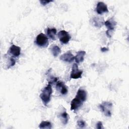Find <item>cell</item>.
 Instances as JSON below:
<instances>
[{"label": "cell", "mask_w": 129, "mask_h": 129, "mask_svg": "<svg viewBox=\"0 0 129 129\" xmlns=\"http://www.w3.org/2000/svg\"><path fill=\"white\" fill-rule=\"evenodd\" d=\"M40 128H47L51 129L52 128V125L49 121H42L39 125Z\"/></svg>", "instance_id": "cell-16"}, {"label": "cell", "mask_w": 129, "mask_h": 129, "mask_svg": "<svg viewBox=\"0 0 129 129\" xmlns=\"http://www.w3.org/2000/svg\"><path fill=\"white\" fill-rule=\"evenodd\" d=\"M93 23L95 26L100 28L104 24L103 19L100 17H95L93 19Z\"/></svg>", "instance_id": "cell-15"}, {"label": "cell", "mask_w": 129, "mask_h": 129, "mask_svg": "<svg viewBox=\"0 0 129 129\" xmlns=\"http://www.w3.org/2000/svg\"><path fill=\"white\" fill-rule=\"evenodd\" d=\"M40 3H41V4L43 6H45L46 5L49 4L50 2H52V1H47V0H41L39 1Z\"/></svg>", "instance_id": "cell-21"}, {"label": "cell", "mask_w": 129, "mask_h": 129, "mask_svg": "<svg viewBox=\"0 0 129 129\" xmlns=\"http://www.w3.org/2000/svg\"><path fill=\"white\" fill-rule=\"evenodd\" d=\"M59 41L63 44L68 43L71 38L69 33L65 30H61L58 33Z\"/></svg>", "instance_id": "cell-6"}, {"label": "cell", "mask_w": 129, "mask_h": 129, "mask_svg": "<svg viewBox=\"0 0 129 129\" xmlns=\"http://www.w3.org/2000/svg\"><path fill=\"white\" fill-rule=\"evenodd\" d=\"M86 54L85 51H79L77 52L76 55L75 56V59L77 63H79L83 61L84 59V56Z\"/></svg>", "instance_id": "cell-13"}, {"label": "cell", "mask_w": 129, "mask_h": 129, "mask_svg": "<svg viewBox=\"0 0 129 129\" xmlns=\"http://www.w3.org/2000/svg\"><path fill=\"white\" fill-rule=\"evenodd\" d=\"M35 42L39 47H46L48 44V40L44 34L41 33L37 36Z\"/></svg>", "instance_id": "cell-3"}, {"label": "cell", "mask_w": 129, "mask_h": 129, "mask_svg": "<svg viewBox=\"0 0 129 129\" xmlns=\"http://www.w3.org/2000/svg\"><path fill=\"white\" fill-rule=\"evenodd\" d=\"M83 102L82 101L76 96L74 98L71 102V110H76L79 109L83 104Z\"/></svg>", "instance_id": "cell-8"}, {"label": "cell", "mask_w": 129, "mask_h": 129, "mask_svg": "<svg viewBox=\"0 0 129 129\" xmlns=\"http://www.w3.org/2000/svg\"><path fill=\"white\" fill-rule=\"evenodd\" d=\"M59 58L63 61L71 62L75 59V56L70 51H68L62 54Z\"/></svg>", "instance_id": "cell-9"}, {"label": "cell", "mask_w": 129, "mask_h": 129, "mask_svg": "<svg viewBox=\"0 0 129 129\" xmlns=\"http://www.w3.org/2000/svg\"><path fill=\"white\" fill-rule=\"evenodd\" d=\"M52 93V89L51 85V84L48 83V84L42 89L41 93L40 94V98H41L43 104L45 106H46L50 101Z\"/></svg>", "instance_id": "cell-1"}, {"label": "cell", "mask_w": 129, "mask_h": 129, "mask_svg": "<svg viewBox=\"0 0 129 129\" xmlns=\"http://www.w3.org/2000/svg\"><path fill=\"white\" fill-rule=\"evenodd\" d=\"M56 88L62 95H66L68 93V89L65 84L62 82H58L56 85Z\"/></svg>", "instance_id": "cell-11"}, {"label": "cell", "mask_w": 129, "mask_h": 129, "mask_svg": "<svg viewBox=\"0 0 129 129\" xmlns=\"http://www.w3.org/2000/svg\"><path fill=\"white\" fill-rule=\"evenodd\" d=\"M47 36L52 40H55V37L56 33V29L55 28H48L46 31Z\"/></svg>", "instance_id": "cell-14"}, {"label": "cell", "mask_w": 129, "mask_h": 129, "mask_svg": "<svg viewBox=\"0 0 129 129\" xmlns=\"http://www.w3.org/2000/svg\"><path fill=\"white\" fill-rule=\"evenodd\" d=\"M83 71L79 70L77 63H74L72 68L70 78L71 79H77L82 77Z\"/></svg>", "instance_id": "cell-5"}, {"label": "cell", "mask_w": 129, "mask_h": 129, "mask_svg": "<svg viewBox=\"0 0 129 129\" xmlns=\"http://www.w3.org/2000/svg\"><path fill=\"white\" fill-rule=\"evenodd\" d=\"M51 52L54 57H56L61 52L60 48L57 45H54L51 48Z\"/></svg>", "instance_id": "cell-17"}, {"label": "cell", "mask_w": 129, "mask_h": 129, "mask_svg": "<svg viewBox=\"0 0 129 129\" xmlns=\"http://www.w3.org/2000/svg\"><path fill=\"white\" fill-rule=\"evenodd\" d=\"M96 11L98 14L101 15L104 13L108 12V10L107 5L105 3L102 2H99L97 3Z\"/></svg>", "instance_id": "cell-7"}, {"label": "cell", "mask_w": 129, "mask_h": 129, "mask_svg": "<svg viewBox=\"0 0 129 129\" xmlns=\"http://www.w3.org/2000/svg\"><path fill=\"white\" fill-rule=\"evenodd\" d=\"M96 128L98 129H101L103 128L102 122L101 121H98L96 124Z\"/></svg>", "instance_id": "cell-22"}, {"label": "cell", "mask_w": 129, "mask_h": 129, "mask_svg": "<svg viewBox=\"0 0 129 129\" xmlns=\"http://www.w3.org/2000/svg\"><path fill=\"white\" fill-rule=\"evenodd\" d=\"M76 96L80 99L82 101L84 102L87 99V92L85 90L80 88L78 90Z\"/></svg>", "instance_id": "cell-12"}, {"label": "cell", "mask_w": 129, "mask_h": 129, "mask_svg": "<svg viewBox=\"0 0 129 129\" xmlns=\"http://www.w3.org/2000/svg\"><path fill=\"white\" fill-rule=\"evenodd\" d=\"M77 125H78L79 127H81V128H84L86 126V122L84 120H78L77 121Z\"/></svg>", "instance_id": "cell-19"}, {"label": "cell", "mask_w": 129, "mask_h": 129, "mask_svg": "<svg viewBox=\"0 0 129 129\" xmlns=\"http://www.w3.org/2000/svg\"><path fill=\"white\" fill-rule=\"evenodd\" d=\"M9 52L14 57H18L20 55L21 52V48L15 45H12L9 49Z\"/></svg>", "instance_id": "cell-10"}, {"label": "cell", "mask_w": 129, "mask_h": 129, "mask_svg": "<svg viewBox=\"0 0 129 129\" xmlns=\"http://www.w3.org/2000/svg\"><path fill=\"white\" fill-rule=\"evenodd\" d=\"M104 24L106 26V28H107V30L106 31V35L108 36V37H111V33L112 31L114 29L116 25V22L114 20L113 18H111L106 21Z\"/></svg>", "instance_id": "cell-4"}, {"label": "cell", "mask_w": 129, "mask_h": 129, "mask_svg": "<svg viewBox=\"0 0 129 129\" xmlns=\"http://www.w3.org/2000/svg\"><path fill=\"white\" fill-rule=\"evenodd\" d=\"M16 63V60L12 57H10L9 59V64L7 67L8 69H9L10 68L13 67Z\"/></svg>", "instance_id": "cell-20"}, {"label": "cell", "mask_w": 129, "mask_h": 129, "mask_svg": "<svg viewBox=\"0 0 129 129\" xmlns=\"http://www.w3.org/2000/svg\"><path fill=\"white\" fill-rule=\"evenodd\" d=\"M112 107V104L110 102L104 101L99 105V108L103 114L107 117L111 116V110Z\"/></svg>", "instance_id": "cell-2"}, {"label": "cell", "mask_w": 129, "mask_h": 129, "mask_svg": "<svg viewBox=\"0 0 129 129\" xmlns=\"http://www.w3.org/2000/svg\"><path fill=\"white\" fill-rule=\"evenodd\" d=\"M109 50V49L108 48H106V47H103V48H101V50L102 52H106V51H107L108 50Z\"/></svg>", "instance_id": "cell-23"}, {"label": "cell", "mask_w": 129, "mask_h": 129, "mask_svg": "<svg viewBox=\"0 0 129 129\" xmlns=\"http://www.w3.org/2000/svg\"><path fill=\"white\" fill-rule=\"evenodd\" d=\"M60 118L62 120L61 121L63 124H66L68 123L69 117L68 114L67 113L66 111L61 113V114H60Z\"/></svg>", "instance_id": "cell-18"}]
</instances>
